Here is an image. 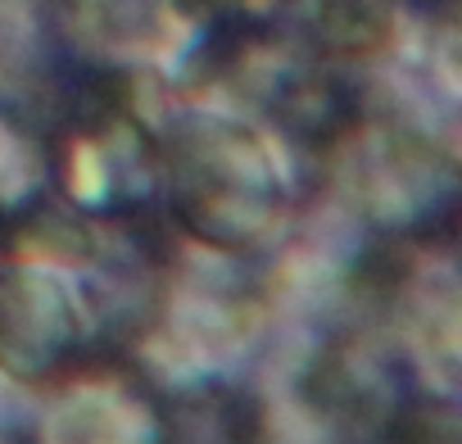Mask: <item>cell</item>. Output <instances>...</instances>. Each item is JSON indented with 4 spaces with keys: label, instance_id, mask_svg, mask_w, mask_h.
I'll list each match as a JSON object with an SVG mask.
<instances>
[{
    "label": "cell",
    "instance_id": "obj_1",
    "mask_svg": "<svg viewBox=\"0 0 462 444\" xmlns=\"http://www.w3.org/2000/svg\"><path fill=\"white\" fill-rule=\"evenodd\" d=\"M172 208L208 245L236 250L273 217V172L250 132L195 123L172 145Z\"/></svg>",
    "mask_w": 462,
    "mask_h": 444
},
{
    "label": "cell",
    "instance_id": "obj_2",
    "mask_svg": "<svg viewBox=\"0 0 462 444\" xmlns=\"http://www.w3.org/2000/svg\"><path fill=\"white\" fill-rule=\"evenodd\" d=\"M82 340V318L64 282L42 273L0 277V367L19 381L55 376Z\"/></svg>",
    "mask_w": 462,
    "mask_h": 444
},
{
    "label": "cell",
    "instance_id": "obj_3",
    "mask_svg": "<svg viewBox=\"0 0 462 444\" xmlns=\"http://www.w3.org/2000/svg\"><path fill=\"white\" fill-rule=\"evenodd\" d=\"M390 5L394 0H318V37L327 51L363 60L390 42Z\"/></svg>",
    "mask_w": 462,
    "mask_h": 444
},
{
    "label": "cell",
    "instance_id": "obj_4",
    "mask_svg": "<svg viewBox=\"0 0 462 444\" xmlns=\"http://www.w3.org/2000/svg\"><path fill=\"white\" fill-rule=\"evenodd\" d=\"M385 444H457L453 412L439 403H408L385 426Z\"/></svg>",
    "mask_w": 462,
    "mask_h": 444
},
{
    "label": "cell",
    "instance_id": "obj_5",
    "mask_svg": "<svg viewBox=\"0 0 462 444\" xmlns=\"http://www.w3.org/2000/svg\"><path fill=\"white\" fill-rule=\"evenodd\" d=\"M241 5H286V0H241Z\"/></svg>",
    "mask_w": 462,
    "mask_h": 444
}]
</instances>
